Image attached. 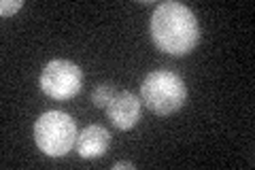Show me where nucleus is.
<instances>
[{"instance_id": "9", "label": "nucleus", "mask_w": 255, "mask_h": 170, "mask_svg": "<svg viewBox=\"0 0 255 170\" xmlns=\"http://www.w3.org/2000/svg\"><path fill=\"white\" fill-rule=\"evenodd\" d=\"M122 168H128V170H134L136 166L132 164V162H115L113 164V170H122Z\"/></svg>"}, {"instance_id": "7", "label": "nucleus", "mask_w": 255, "mask_h": 170, "mask_svg": "<svg viewBox=\"0 0 255 170\" xmlns=\"http://www.w3.org/2000/svg\"><path fill=\"white\" fill-rule=\"evenodd\" d=\"M115 85H111V83H100L98 87L94 90L92 94V102H94V107H98V109H107L109 107V102L113 100V96H115Z\"/></svg>"}, {"instance_id": "5", "label": "nucleus", "mask_w": 255, "mask_h": 170, "mask_svg": "<svg viewBox=\"0 0 255 170\" xmlns=\"http://www.w3.org/2000/svg\"><path fill=\"white\" fill-rule=\"evenodd\" d=\"M142 102L132 92H117L107 107V117L117 130H132L140 119Z\"/></svg>"}, {"instance_id": "2", "label": "nucleus", "mask_w": 255, "mask_h": 170, "mask_svg": "<svg viewBox=\"0 0 255 170\" xmlns=\"http://www.w3.org/2000/svg\"><path fill=\"white\" fill-rule=\"evenodd\" d=\"M187 100V87L177 72L153 70L140 83V102L159 117L177 113Z\"/></svg>"}, {"instance_id": "3", "label": "nucleus", "mask_w": 255, "mask_h": 170, "mask_svg": "<svg viewBox=\"0 0 255 170\" xmlns=\"http://www.w3.org/2000/svg\"><path fill=\"white\" fill-rule=\"evenodd\" d=\"M34 143L45 156L64 158L77 143V124L68 113L47 111L34 124Z\"/></svg>"}, {"instance_id": "4", "label": "nucleus", "mask_w": 255, "mask_h": 170, "mask_svg": "<svg viewBox=\"0 0 255 170\" xmlns=\"http://www.w3.org/2000/svg\"><path fill=\"white\" fill-rule=\"evenodd\" d=\"M83 72L70 60H51L47 62L41 77H38V87L45 96L53 100H70L81 92Z\"/></svg>"}, {"instance_id": "8", "label": "nucleus", "mask_w": 255, "mask_h": 170, "mask_svg": "<svg viewBox=\"0 0 255 170\" xmlns=\"http://www.w3.org/2000/svg\"><path fill=\"white\" fill-rule=\"evenodd\" d=\"M21 6H23L21 0H2V2H0V15H2V17H11Z\"/></svg>"}, {"instance_id": "6", "label": "nucleus", "mask_w": 255, "mask_h": 170, "mask_svg": "<svg viewBox=\"0 0 255 170\" xmlns=\"http://www.w3.org/2000/svg\"><path fill=\"white\" fill-rule=\"evenodd\" d=\"M109 145H111V132L107 130L105 126L94 124V126L83 128V130L77 134L75 147H77L79 158L98 160V158H102L107 153Z\"/></svg>"}, {"instance_id": "1", "label": "nucleus", "mask_w": 255, "mask_h": 170, "mask_svg": "<svg viewBox=\"0 0 255 170\" xmlns=\"http://www.w3.org/2000/svg\"><path fill=\"white\" fill-rule=\"evenodd\" d=\"M151 38L159 51L168 55H187L200 40L198 17L181 2H162L151 15Z\"/></svg>"}]
</instances>
